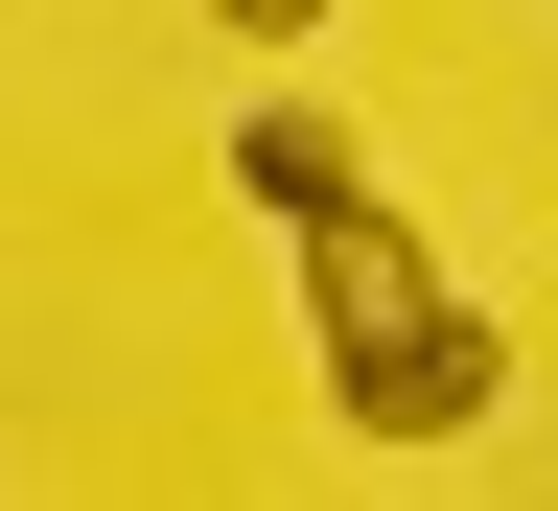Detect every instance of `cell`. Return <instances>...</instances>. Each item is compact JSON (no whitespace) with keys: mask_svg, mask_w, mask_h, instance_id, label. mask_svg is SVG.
Returning a JSON list of instances; mask_svg holds the SVG:
<instances>
[{"mask_svg":"<svg viewBox=\"0 0 558 511\" xmlns=\"http://www.w3.org/2000/svg\"><path fill=\"white\" fill-rule=\"evenodd\" d=\"M303 326H326V396L373 418V442H465V418L512 396V349L442 303V256H418L373 186H349V209H303Z\"/></svg>","mask_w":558,"mask_h":511,"instance_id":"cell-1","label":"cell"},{"mask_svg":"<svg viewBox=\"0 0 558 511\" xmlns=\"http://www.w3.org/2000/svg\"><path fill=\"white\" fill-rule=\"evenodd\" d=\"M233 186L279 209V233H303V209H349V139H326L303 94H279V117H233Z\"/></svg>","mask_w":558,"mask_h":511,"instance_id":"cell-2","label":"cell"},{"mask_svg":"<svg viewBox=\"0 0 558 511\" xmlns=\"http://www.w3.org/2000/svg\"><path fill=\"white\" fill-rule=\"evenodd\" d=\"M209 24H233V47H303V24H326V0H209Z\"/></svg>","mask_w":558,"mask_h":511,"instance_id":"cell-3","label":"cell"}]
</instances>
